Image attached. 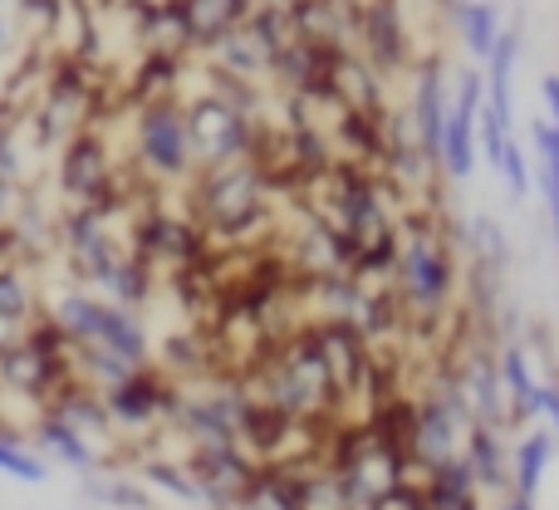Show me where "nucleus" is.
Wrapping results in <instances>:
<instances>
[{"label":"nucleus","instance_id":"f257e3e1","mask_svg":"<svg viewBox=\"0 0 559 510\" xmlns=\"http://www.w3.org/2000/svg\"><path fill=\"white\" fill-rule=\"evenodd\" d=\"M192 182V212L202 216V232L212 236H246L261 226L265 216V167L255 157H236V163L197 167Z\"/></svg>","mask_w":559,"mask_h":510},{"label":"nucleus","instance_id":"f03ea898","mask_svg":"<svg viewBox=\"0 0 559 510\" xmlns=\"http://www.w3.org/2000/svg\"><path fill=\"white\" fill-rule=\"evenodd\" d=\"M49 319L64 329L69 344H98L108 354L128 358V364H147L153 344H147V329L138 324L133 309L114 305V299H98L88 289H64L49 305Z\"/></svg>","mask_w":559,"mask_h":510},{"label":"nucleus","instance_id":"7ed1b4c3","mask_svg":"<svg viewBox=\"0 0 559 510\" xmlns=\"http://www.w3.org/2000/svg\"><path fill=\"white\" fill-rule=\"evenodd\" d=\"M133 163L143 167L153 182H187V177L197 173L182 94L138 98V108H133Z\"/></svg>","mask_w":559,"mask_h":510},{"label":"nucleus","instance_id":"20e7f679","mask_svg":"<svg viewBox=\"0 0 559 510\" xmlns=\"http://www.w3.org/2000/svg\"><path fill=\"white\" fill-rule=\"evenodd\" d=\"M393 270H397V280H403V299L417 309V315H442L447 299H452L456 270H452V256H447L442 232L427 222V212L403 216Z\"/></svg>","mask_w":559,"mask_h":510},{"label":"nucleus","instance_id":"39448f33","mask_svg":"<svg viewBox=\"0 0 559 510\" xmlns=\"http://www.w3.org/2000/svg\"><path fill=\"white\" fill-rule=\"evenodd\" d=\"M187 108V138H192V157L197 167H216V163H236V157H255V114L236 108L222 94H192L182 98Z\"/></svg>","mask_w":559,"mask_h":510},{"label":"nucleus","instance_id":"423d86ee","mask_svg":"<svg viewBox=\"0 0 559 510\" xmlns=\"http://www.w3.org/2000/svg\"><path fill=\"white\" fill-rule=\"evenodd\" d=\"M59 192L69 206H118V167L94 123L74 128L59 147Z\"/></svg>","mask_w":559,"mask_h":510},{"label":"nucleus","instance_id":"0eeeda50","mask_svg":"<svg viewBox=\"0 0 559 510\" xmlns=\"http://www.w3.org/2000/svg\"><path fill=\"white\" fill-rule=\"evenodd\" d=\"M354 39H358V55H364L383 79L403 74L407 55H413L403 0H358L354 5Z\"/></svg>","mask_w":559,"mask_h":510},{"label":"nucleus","instance_id":"6e6552de","mask_svg":"<svg viewBox=\"0 0 559 510\" xmlns=\"http://www.w3.org/2000/svg\"><path fill=\"white\" fill-rule=\"evenodd\" d=\"M104 407H108V423H114L118 432H147L153 423L173 417L177 393L157 378V368L138 364L128 378H118L114 388H104Z\"/></svg>","mask_w":559,"mask_h":510},{"label":"nucleus","instance_id":"1a4fd4ad","mask_svg":"<svg viewBox=\"0 0 559 510\" xmlns=\"http://www.w3.org/2000/svg\"><path fill=\"white\" fill-rule=\"evenodd\" d=\"M255 456L241 452V442H197V452L187 456V472L197 476V491H202L206 506L226 510L246 496L255 476Z\"/></svg>","mask_w":559,"mask_h":510},{"label":"nucleus","instance_id":"9d476101","mask_svg":"<svg viewBox=\"0 0 559 510\" xmlns=\"http://www.w3.org/2000/svg\"><path fill=\"white\" fill-rule=\"evenodd\" d=\"M206 251V236L192 216H173V212H143L133 226V256L147 265H173L187 270L197 265V256Z\"/></svg>","mask_w":559,"mask_h":510},{"label":"nucleus","instance_id":"9b49d317","mask_svg":"<svg viewBox=\"0 0 559 510\" xmlns=\"http://www.w3.org/2000/svg\"><path fill=\"white\" fill-rule=\"evenodd\" d=\"M447 74L452 69L442 64L437 55H423L413 64V88H407V123H413L417 133V147H423V157L437 167V143H442V118H447Z\"/></svg>","mask_w":559,"mask_h":510},{"label":"nucleus","instance_id":"f8f14e48","mask_svg":"<svg viewBox=\"0 0 559 510\" xmlns=\"http://www.w3.org/2000/svg\"><path fill=\"white\" fill-rule=\"evenodd\" d=\"M64 378H69V354H39V348L25 344L20 334L0 344V388H5V393L45 403Z\"/></svg>","mask_w":559,"mask_h":510},{"label":"nucleus","instance_id":"ddd939ff","mask_svg":"<svg viewBox=\"0 0 559 510\" xmlns=\"http://www.w3.org/2000/svg\"><path fill=\"white\" fill-rule=\"evenodd\" d=\"M515 64H521V25H501L491 55L481 59V84H486L481 104L511 128H515Z\"/></svg>","mask_w":559,"mask_h":510},{"label":"nucleus","instance_id":"4468645a","mask_svg":"<svg viewBox=\"0 0 559 510\" xmlns=\"http://www.w3.org/2000/svg\"><path fill=\"white\" fill-rule=\"evenodd\" d=\"M236 417H241V398L231 393H206V398H192V403L177 398L173 407V423L192 442H236Z\"/></svg>","mask_w":559,"mask_h":510},{"label":"nucleus","instance_id":"2eb2a0df","mask_svg":"<svg viewBox=\"0 0 559 510\" xmlns=\"http://www.w3.org/2000/svg\"><path fill=\"white\" fill-rule=\"evenodd\" d=\"M39 407H49V413H59L69 427H79V432L94 442V437H114V423H108V407H104V393H98L94 383H84V378L69 373L64 383L55 388V393L45 398Z\"/></svg>","mask_w":559,"mask_h":510},{"label":"nucleus","instance_id":"dca6fc26","mask_svg":"<svg viewBox=\"0 0 559 510\" xmlns=\"http://www.w3.org/2000/svg\"><path fill=\"white\" fill-rule=\"evenodd\" d=\"M462 462L481 491H511V462H506V437L491 423H472L462 437Z\"/></svg>","mask_w":559,"mask_h":510},{"label":"nucleus","instance_id":"f3484780","mask_svg":"<svg viewBox=\"0 0 559 510\" xmlns=\"http://www.w3.org/2000/svg\"><path fill=\"white\" fill-rule=\"evenodd\" d=\"M255 0H177L187 25V49H212L222 35H231Z\"/></svg>","mask_w":559,"mask_h":510},{"label":"nucleus","instance_id":"a211bd4d","mask_svg":"<svg viewBox=\"0 0 559 510\" xmlns=\"http://www.w3.org/2000/svg\"><path fill=\"white\" fill-rule=\"evenodd\" d=\"M35 447L45 456H55L59 466H69V472H98V452H94V442H88L79 427H69L59 413H49V407H39V417H35Z\"/></svg>","mask_w":559,"mask_h":510},{"label":"nucleus","instance_id":"6ab92c4d","mask_svg":"<svg viewBox=\"0 0 559 510\" xmlns=\"http://www.w3.org/2000/svg\"><path fill=\"white\" fill-rule=\"evenodd\" d=\"M555 432H545V427H525L521 437H515V447L506 452V462H511V491L525 496V501H535L545 486V472L555 466Z\"/></svg>","mask_w":559,"mask_h":510},{"label":"nucleus","instance_id":"aec40b11","mask_svg":"<svg viewBox=\"0 0 559 510\" xmlns=\"http://www.w3.org/2000/svg\"><path fill=\"white\" fill-rule=\"evenodd\" d=\"M447 20H452V35L462 39V49L481 64L486 55H491L496 35H501V10H496V0H442Z\"/></svg>","mask_w":559,"mask_h":510},{"label":"nucleus","instance_id":"412c9836","mask_svg":"<svg viewBox=\"0 0 559 510\" xmlns=\"http://www.w3.org/2000/svg\"><path fill=\"white\" fill-rule=\"evenodd\" d=\"M462 393L466 403H472V423H491V427H506V403H501V368H496L491 354H476L466 358L462 373Z\"/></svg>","mask_w":559,"mask_h":510},{"label":"nucleus","instance_id":"4be33fe9","mask_svg":"<svg viewBox=\"0 0 559 510\" xmlns=\"http://www.w3.org/2000/svg\"><path fill=\"white\" fill-rule=\"evenodd\" d=\"M334 138H338V147H348V157H354V163H378V157H383V114H368V108L338 104Z\"/></svg>","mask_w":559,"mask_h":510},{"label":"nucleus","instance_id":"5701e85b","mask_svg":"<svg viewBox=\"0 0 559 510\" xmlns=\"http://www.w3.org/2000/svg\"><path fill=\"white\" fill-rule=\"evenodd\" d=\"M177 84H182V55H177V49H143L128 94H133V104H138V98L177 94Z\"/></svg>","mask_w":559,"mask_h":510},{"label":"nucleus","instance_id":"b1692460","mask_svg":"<svg viewBox=\"0 0 559 510\" xmlns=\"http://www.w3.org/2000/svg\"><path fill=\"white\" fill-rule=\"evenodd\" d=\"M98 289H104L114 305L133 309V305H143V299L153 295V265H147V260H138L133 251H123L114 265H108V275L98 280Z\"/></svg>","mask_w":559,"mask_h":510},{"label":"nucleus","instance_id":"393cba45","mask_svg":"<svg viewBox=\"0 0 559 510\" xmlns=\"http://www.w3.org/2000/svg\"><path fill=\"white\" fill-rule=\"evenodd\" d=\"M0 476H10V482H25V486H39L49 476L45 456L29 452V442L10 423H0Z\"/></svg>","mask_w":559,"mask_h":510},{"label":"nucleus","instance_id":"a878e982","mask_svg":"<svg viewBox=\"0 0 559 510\" xmlns=\"http://www.w3.org/2000/svg\"><path fill=\"white\" fill-rule=\"evenodd\" d=\"M84 476H88L84 496L94 506H108V510H147V506H153L143 486L128 482V476H94V472H84Z\"/></svg>","mask_w":559,"mask_h":510},{"label":"nucleus","instance_id":"bb28decb","mask_svg":"<svg viewBox=\"0 0 559 510\" xmlns=\"http://www.w3.org/2000/svg\"><path fill=\"white\" fill-rule=\"evenodd\" d=\"M462 241L472 246L486 265H496V270L511 265V241H506V232H501V222H496V216H486V212L472 216V222H466V232H462Z\"/></svg>","mask_w":559,"mask_h":510},{"label":"nucleus","instance_id":"cd10ccee","mask_svg":"<svg viewBox=\"0 0 559 510\" xmlns=\"http://www.w3.org/2000/svg\"><path fill=\"white\" fill-rule=\"evenodd\" d=\"M143 482L157 486L163 496H173V501L182 506H202V491H197V476L187 472V462H143Z\"/></svg>","mask_w":559,"mask_h":510},{"label":"nucleus","instance_id":"c85d7f7f","mask_svg":"<svg viewBox=\"0 0 559 510\" xmlns=\"http://www.w3.org/2000/svg\"><path fill=\"white\" fill-rule=\"evenodd\" d=\"M29 319H35V295H29V285L15 275V270L0 265V324L25 329Z\"/></svg>","mask_w":559,"mask_h":510},{"label":"nucleus","instance_id":"c756f323","mask_svg":"<svg viewBox=\"0 0 559 510\" xmlns=\"http://www.w3.org/2000/svg\"><path fill=\"white\" fill-rule=\"evenodd\" d=\"M496 173L506 177V192H511V197H525V192H531V163H525V147L515 143V138L506 143V153H501V163H496Z\"/></svg>","mask_w":559,"mask_h":510},{"label":"nucleus","instance_id":"7c9ffc66","mask_svg":"<svg viewBox=\"0 0 559 510\" xmlns=\"http://www.w3.org/2000/svg\"><path fill=\"white\" fill-rule=\"evenodd\" d=\"M163 364H177V373H197V368H202V344H197L192 334H167Z\"/></svg>","mask_w":559,"mask_h":510},{"label":"nucleus","instance_id":"2f4dec72","mask_svg":"<svg viewBox=\"0 0 559 510\" xmlns=\"http://www.w3.org/2000/svg\"><path fill=\"white\" fill-rule=\"evenodd\" d=\"M540 104H545V118H550V128L559 133V74H545L540 79Z\"/></svg>","mask_w":559,"mask_h":510},{"label":"nucleus","instance_id":"473e14b6","mask_svg":"<svg viewBox=\"0 0 559 510\" xmlns=\"http://www.w3.org/2000/svg\"><path fill=\"white\" fill-rule=\"evenodd\" d=\"M540 417H550L555 432H559V383H545V393H540Z\"/></svg>","mask_w":559,"mask_h":510},{"label":"nucleus","instance_id":"72a5a7b5","mask_svg":"<svg viewBox=\"0 0 559 510\" xmlns=\"http://www.w3.org/2000/svg\"><path fill=\"white\" fill-rule=\"evenodd\" d=\"M15 202H20L15 182H10V177H0V222H10V212H15Z\"/></svg>","mask_w":559,"mask_h":510},{"label":"nucleus","instance_id":"f704fd0d","mask_svg":"<svg viewBox=\"0 0 559 510\" xmlns=\"http://www.w3.org/2000/svg\"><path fill=\"white\" fill-rule=\"evenodd\" d=\"M486 510H535V501H525V496H515V491H496V501L486 506Z\"/></svg>","mask_w":559,"mask_h":510},{"label":"nucleus","instance_id":"c9c22d12","mask_svg":"<svg viewBox=\"0 0 559 510\" xmlns=\"http://www.w3.org/2000/svg\"><path fill=\"white\" fill-rule=\"evenodd\" d=\"M10 45V15H5V5H0V49Z\"/></svg>","mask_w":559,"mask_h":510},{"label":"nucleus","instance_id":"e433bc0d","mask_svg":"<svg viewBox=\"0 0 559 510\" xmlns=\"http://www.w3.org/2000/svg\"><path fill=\"white\" fill-rule=\"evenodd\" d=\"M261 5H280V10H285V5H295V0H261Z\"/></svg>","mask_w":559,"mask_h":510},{"label":"nucleus","instance_id":"4c0bfd02","mask_svg":"<svg viewBox=\"0 0 559 510\" xmlns=\"http://www.w3.org/2000/svg\"><path fill=\"white\" fill-rule=\"evenodd\" d=\"M226 510H255V506H246V501H236V506H226Z\"/></svg>","mask_w":559,"mask_h":510}]
</instances>
